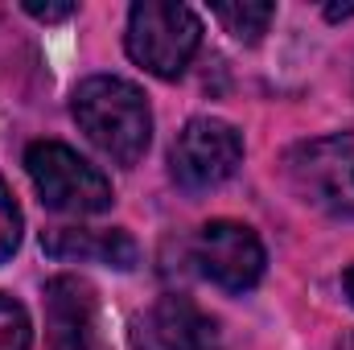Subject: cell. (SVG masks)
<instances>
[{"label": "cell", "instance_id": "1", "mask_svg": "<svg viewBox=\"0 0 354 350\" xmlns=\"http://www.w3.org/2000/svg\"><path fill=\"white\" fill-rule=\"evenodd\" d=\"M71 111H75L79 128L87 132V140L115 165L132 169L149 153L153 111H149V99L136 83L115 79V75H91L75 87Z\"/></svg>", "mask_w": 354, "mask_h": 350}, {"label": "cell", "instance_id": "2", "mask_svg": "<svg viewBox=\"0 0 354 350\" xmlns=\"http://www.w3.org/2000/svg\"><path fill=\"white\" fill-rule=\"evenodd\" d=\"M128 58L145 66L157 79H177L194 62L202 46V21L189 4L169 0H140L128 12V33H124Z\"/></svg>", "mask_w": 354, "mask_h": 350}, {"label": "cell", "instance_id": "3", "mask_svg": "<svg viewBox=\"0 0 354 350\" xmlns=\"http://www.w3.org/2000/svg\"><path fill=\"white\" fill-rule=\"evenodd\" d=\"M25 169L41 202L58 214H103L111 206V181L62 140H33Z\"/></svg>", "mask_w": 354, "mask_h": 350}, {"label": "cell", "instance_id": "4", "mask_svg": "<svg viewBox=\"0 0 354 350\" xmlns=\"http://www.w3.org/2000/svg\"><path fill=\"white\" fill-rule=\"evenodd\" d=\"M284 174L301 202L354 219V132H334L297 145L284 157Z\"/></svg>", "mask_w": 354, "mask_h": 350}, {"label": "cell", "instance_id": "5", "mask_svg": "<svg viewBox=\"0 0 354 350\" xmlns=\"http://www.w3.org/2000/svg\"><path fill=\"white\" fill-rule=\"evenodd\" d=\"M243 136L218 116H194L169 149V174L181 190H214L239 169Z\"/></svg>", "mask_w": 354, "mask_h": 350}, {"label": "cell", "instance_id": "6", "mask_svg": "<svg viewBox=\"0 0 354 350\" xmlns=\"http://www.w3.org/2000/svg\"><path fill=\"white\" fill-rule=\"evenodd\" d=\"M194 260L202 268V276H210L218 288L227 293H248L260 284L264 276V243L248 223L235 219H214L198 231L194 239Z\"/></svg>", "mask_w": 354, "mask_h": 350}, {"label": "cell", "instance_id": "7", "mask_svg": "<svg viewBox=\"0 0 354 350\" xmlns=\"http://www.w3.org/2000/svg\"><path fill=\"white\" fill-rule=\"evenodd\" d=\"M46 334L54 350H111L99 293L83 276H50L46 280Z\"/></svg>", "mask_w": 354, "mask_h": 350}, {"label": "cell", "instance_id": "8", "mask_svg": "<svg viewBox=\"0 0 354 350\" xmlns=\"http://www.w3.org/2000/svg\"><path fill=\"white\" fill-rule=\"evenodd\" d=\"M132 350H223V326L189 297L165 293L132 317Z\"/></svg>", "mask_w": 354, "mask_h": 350}, {"label": "cell", "instance_id": "9", "mask_svg": "<svg viewBox=\"0 0 354 350\" xmlns=\"http://www.w3.org/2000/svg\"><path fill=\"white\" fill-rule=\"evenodd\" d=\"M41 248L46 256L54 260H95V264H107V268H136L140 260V248L128 231L111 227V231H83V227H54L41 235Z\"/></svg>", "mask_w": 354, "mask_h": 350}, {"label": "cell", "instance_id": "10", "mask_svg": "<svg viewBox=\"0 0 354 350\" xmlns=\"http://www.w3.org/2000/svg\"><path fill=\"white\" fill-rule=\"evenodd\" d=\"M214 17H218V25L235 37V42H260L268 33V25H272V17H276V4H214Z\"/></svg>", "mask_w": 354, "mask_h": 350}, {"label": "cell", "instance_id": "11", "mask_svg": "<svg viewBox=\"0 0 354 350\" xmlns=\"http://www.w3.org/2000/svg\"><path fill=\"white\" fill-rule=\"evenodd\" d=\"M33 347V322L21 301L0 293V350H29Z\"/></svg>", "mask_w": 354, "mask_h": 350}, {"label": "cell", "instance_id": "12", "mask_svg": "<svg viewBox=\"0 0 354 350\" xmlns=\"http://www.w3.org/2000/svg\"><path fill=\"white\" fill-rule=\"evenodd\" d=\"M21 231H25L21 206H17V198L8 194V185L0 181V264L12 260V252L21 248Z\"/></svg>", "mask_w": 354, "mask_h": 350}, {"label": "cell", "instance_id": "13", "mask_svg": "<svg viewBox=\"0 0 354 350\" xmlns=\"http://www.w3.org/2000/svg\"><path fill=\"white\" fill-rule=\"evenodd\" d=\"M25 12H29V17H37V21H46V25H54V21L75 17L79 8H75V4H25Z\"/></svg>", "mask_w": 354, "mask_h": 350}, {"label": "cell", "instance_id": "14", "mask_svg": "<svg viewBox=\"0 0 354 350\" xmlns=\"http://www.w3.org/2000/svg\"><path fill=\"white\" fill-rule=\"evenodd\" d=\"M326 17H330V21H346V17H354V4H330Z\"/></svg>", "mask_w": 354, "mask_h": 350}, {"label": "cell", "instance_id": "15", "mask_svg": "<svg viewBox=\"0 0 354 350\" xmlns=\"http://www.w3.org/2000/svg\"><path fill=\"white\" fill-rule=\"evenodd\" d=\"M342 288H346V297H351V305H354V264L342 272Z\"/></svg>", "mask_w": 354, "mask_h": 350}, {"label": "cell", "instance_id": "16", "mask_svg": "<svg viewBox=\"0 0 354 350\" xmlns=\"http://www.w3.org/2000/svg\"><path fill=\"white\" fill-rule=\"evenodd\" d=\"M338 350H354V330L346 334V338H342V342H338Z\"/></svg>", "mask_w": 354, "mask_h": 350}]
</instances>
